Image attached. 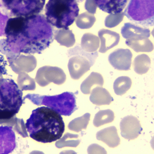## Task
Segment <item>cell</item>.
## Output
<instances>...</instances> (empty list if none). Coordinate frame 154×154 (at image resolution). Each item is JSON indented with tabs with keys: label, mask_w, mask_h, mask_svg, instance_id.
Returning a JSON list of instances; mask_svg holds the SVG:
<instances>
[{
	"label": "cell",
	"mask_w": 154,
	"mask_h": 154,
	"mask_svg": "<svg viewBox=\"0 0 154 154\" xmlns=\"http://www.w3.org/2000/svg\"><path fill=\"white\" fill-rule=\"evenodd\" d=\"M26 99L37 105H44L65 116H69L77 109L76 97L72 92L53 96L28 94L23 98V102Z\"/></svg>",
	"instance_id": "obj_5"
},
{
	"label": "cell",
	"mask_w": 154,
	"mask_h": 154,
	"mask_svg": "<svg viewBox=\"0 0 154 154\" xmlns=\"http://www.w3.org/2000/svg\"><path fill=\"white\" fill-rule=\"evenodd\" d=\"M2 75H0V78L3 77Z\"/></svg>",
	"instance_id": "obj_37"
},
{
	"label": "cell",
	"mask_w": 154,
	"mask_h": 154,
	"mask_svg": "<svg viewBox=\"0 0 154 154\" xmlns=\"http://www.w3.org/2000/svg\"><path fill=\"white\" fill-rule=\"evenodd\" d=\"M100 40L98 37L91 33H86L81 39V48L88 52L97 51L99 47Z\"/></svg>",
	"instance_id": "obj_22"
},
{
	"label": "cell",
	"mask_w": 154,
	"mask_h": 154,
	"mask_svg": "<svg viewBox=\"0 0 154 154\" xmlns=\"http://www.w3.org/2000/svg\"><path fill=\"white\" fill-rule=\"evenodd\" d=\"M69 55H74L69 61V71L71 78L74 80H79L90 69L98 57L97 52L92 53L83 50L79 46L68 51Z\"/></svg>",
	"instance_id": "obj_7"
},
{
	"label": "cell",
	"mask_w": 154,
	"mask_h": 154,
	"mask_svg": "<svg viewBox=\"0 0 154 154\" xmlns=\"http://www.w3.org/2000/svg\"><path fill=\"white\" fill-rule=\"evenodd\" d=\"M79 137L78 135L66 133L63 137L56 142V147L58 148L65 147H76L80 143V140L78 139Z\"/></svg>",
	"instance_id": "obj_27"
},
{
	"label": "cell",
	"mask_w": 154,
	"mask_h": 154,
	"mask_svg": "<svg viewBox=\"0 0 154 154\" xmlns=\"http://www.w3.org/2000/svg\"><path fill=\"white\" fill-rule=\"evenodd\" d=\"M132 84V80L129 77L125 76L119 77L114 82L113 85L114 91L118 96H122L130 89Z\"/></svg>",
	"instance_id": "obj_26"
},
{
	"label": "cell",
	"mask_w": 154,
	"mask_h": 154,
	"mask_svg": "<svg viewBox=\"0 0 154 154\" xmlns=\"http://www.w3.org/2000/svg\"><path fill=\"white\" fill-rule=\"evenodd\" d=\"M90 100L94 105L101 106L109 105L114 101V99L106 89L101 86H97L91 91Z\"/></svg>",
	"instance_id": "obj_18"
},
{
	"label": "cell",
	"mask_w": 154,
	"mask_h": 154,
	"mask_svg": "<svg viewBox=\"0 0 154 154\" xmlns=\"http://www.w3.org/2000/svg\"><path fill=\"white\" fill-rule=\"evenodd\" d=\"M46 0H1L9 16L27 17L39 14L44 8Z\"/></svg>",
	"instance_id": "obj_8"
},
{
	"label": "cell",
	"mask_w": 154,
	"mask_h": 154,
	"mask_svg": "<svg viewBox=\"0 0 154 154\" xmlns=\"http://www.w3.org/2000/svg\"><path fill=\"white\" fill-rule=\"evenodd\" d=\"M88 154H106V151L100 146L94 144L90 146L88 149Z\"/></svg>",
	"instance_id": "obj_32"
},
{
	"label": "cell",
	"mask_w": 154,
	"mask_h": 154,
	"mask_svg": "<svg viewBox=\"0 0 154 154\" xmlns=\"http://www.w3.org/2000/svg\"><path fill=\"white\" fill-rule=\"evenodd\" d=\"M7 61L5 59L3 55L0 54V75H7V71L6 67L7 66Z\"/></svg>",
	"instance_id": "obj_34"
},
{
	"label": "cell",
	"mask_w": 154,
	"mask_h": 154,
	"mask_svg": "<svg viewBox=\"0 0 154 154\" xmlns=\"http://www.w3.org/2000/svg\"><path fill=\"white\" fill-rule=\"evenodd\" d=\"M100 41L99 52L105 53L110 49L117 46L120 40V35L116 32L101 29L98 32Z\"/></svg>",
	"instance_id": "obj_15"
},
{
	"label": "cell",
	"mask_w": 154,
	"mask_h": 154,
	"mask_svg": "<svg viewBox=\"0 0 154 154\" xmlns=\"http://www.w3.org/2000/svg\"><path fill=\"white\" fill-rule=\"evenodd\" d=\"M54 36L55 39L61 46L70 48L75 43V34L69 29L56 30L54 31Z\"/></svg>",
	"instance_id": "obj_19"
},
{
	"label": "cell",
	"mask_w": 154,
	"mask_h": 154,
	"mask_svg": "<svg viewBox=\"0 0 154 154\" xmlns=\"http://www.w3.org/2000/svg\"><path fill=\"white\" fill-rule=\"evenodd\" d=\"M96 20V17L93 14L85 12L78 15L76 19V24L80 29H88L93 26Z\"/></svg>",
	"instance_id": "obj_30"
},
{
	"label": "cell",
	"mask_w": 154,
	"mask_h": 154,
	"mask_svg": "<svg viewBox=\"0 0 154 154\" xmlns=\"http://www.w3.org/2000/svg\"><path fill=\"white\" fill-rule=\"evenodd\" d=\"M150 143H151V145L152 148L154 150V136L152 137V140H151Z\"/></svg>",
	"instance_id": "obj_35"
},
{
	"label": "cell",
	"mask_w": 154,
	"mask_h": 154,
	"mask_svg": "<svg viewBox=\"0 0 154 154\" xmlns=\"http://www.w3.org/2000/svg\"><path fill=\"white\" fill-rule=\"evenodd\" d=\"M0 124L11 127L23 137H29L24 121L23 119L17 118L15 116L9 120H0Z\"/></svg>",
	"instance_id": "obj_24"
},
{
	"label": "cell",
	"mask_w": 154,
	"mask_h": 154,
	"mask_svg": "<svg viewBox=\"0 0 154 154\" xmlns=\"http://www.w3.org/2000/svg\"><path fill=\"white\" fill-rule=\"evenodd\" d=\"M128 0H94L100 10L109 14L120 13L126 6Z\"/></svg>",
	"instance_id": "obj_16"
},
{
	"label": "cell",
	"mask_w": 154,
	"mask_h": 154,
	"mask_svg": "<svg viewBox=\"0 0 154 154\" xmlns=\"http://www.w3.org/2000/svg\"><path fill=\"white\" fill-rule=\"evenodd\" d=\"M7 61L13 71L16 74H19L22 72H31L37 67V59L33 55L25 56L20 54L15 58Z\"/></svg>",
	"instance_id": "obj_12"
},
{
	"label": "cell",
	"mask_w": 154,
	"mask_h": 154,
	"mask_svg": "<svg viewBox=\"0 0 154 154\" xmlns=\"http://www.w3.org/2000/svg\"><path fill=\"white\" fill-rule=\"evenodd\" d=\"M96 137L98 140L102 141L111 148H115L120 144V138L115 126L107 127L99 131Z\"/></svg>",
	"instance_id": "obj_17"
},
{
	"label": "cell",
	"mask_w": 154,
	"mask_h": 154,
	"mask_svg": "<svg viewBox=\"0 0 154 154\" xmlns=\"http://www.w3.org/2000/svg\"><path fill=\"white\" fill-rule=\"evenodd\" d=\"M151 64V59L149 56L145 54L138 55L134 60V70L139 75L146 74L149 71Z\"/></svg>",
	"instance_id": "obj_23"
},
{
	"label": "cell",
	"mask_w": 154,
	"mask_h": 154,
	"mask_svg": "<svg viewBox=\"0 0 154 154\" xmlns=\"http://www.w3.org/2000/svg\"><path fill=\"white\" fill-rule=\"evenodd\" d=\"M54 31L43 14L12 17L5 29L6 39L0 40V52L7 60L21 53L41 54L53 42Z\"/></svg>",
	"instance_id": "obj_1"
},
{
	"label": "cell",
	"mask_w": 154,
	"mask_h": 154,
	"mask_svg": "<svg viewBox=\"0 0 154 154\" xmlns=\"http://www.w3.org/2000/svg\"><path fill=\"white\" fill-rule=\"evenodd\" d=\"M120 128L122 137L129 141L138 137L143 131L140 121L133 116L124 118L120 122Z\"/></svg>",
	"instance_id": "obj_11"
},
{
	"label": "cell",
	"mask_w": 154,
	"mask_h": 154,
	"mask_svg": "<svg viewBox=\"0 0 154 154\" xmlns=\"http://www.w3.org/2000/svg\"><path fill=\"white\" fill-rule=\"evenodd\" d=\"M121 33L124 39L130 40L143 39L149 38L151 35L150 29L131 23L124 24L121 28Z\"/></svg>",
	"instance_id": "obj_14"
},
{
	"label": "cell",
	"mask_w": 154,
	"mask_h": 154,
	"mask_svg": "<svg viewBox=\"0 0 154 154\" xmlns=\"http://www.w3.org/2000/svg\"><path fill=\"white\" fill-rule=\"evenodd\" d=\"M125 43L137 52H151L154 49L153 44L148 38L142 40L126 39Z\"/></svg>",
	"instance_id": "obj_21"
},
{
	"label": "cell",
	"mask_w": 154,
	"mask_h": 154,
	"mask_svg": "<svg viewBox=\"0 0 154 154\" xmlns=\"http://www.w3.org/2000/svg\"><path fill=\"white\" fill-rule=\"evenodd\" d=\"M25 125L31 138L43 143L59 140L65 132V123L61 115L46 107L33 110Z\"/></svg>",
	"instance_id": "obj_2"
},
{
	"label": "cell",
	"mask_w": 154,
	"mask_h": 154,
	"mask_svg": "<svg viewBox=\"0 0 154 154\" xmlns=\"http://www.w3.org/2000/svg\"><path fill=\"white\" fill-rule=\"evenodd\" d=\"M23 92L12 79L0 78V120L16 115L23 104Z\"/></svg>",
	"instance_id": "obj_4"
},
{
	"label": "cell",
	"mask_w": 154,
	"mask_h": 154,
	"mask_svg": "<svg viewBox=\"0 0 154 154\" xmlns=\"http://www.w3.org/2000/svg\"><path fill=\"white\" fill-rule=\"evenodd\" d=\"M19 88L22 90H33L36 89V83L34 79L30 77L26 72L19 73L17 78Z\"/></svg>",
	"instance_id": "obj_29"
},
{
	"label": "cell",
	"mask_w": 154,
	"mask_h": 154,
	"mask_svg": "<svg viewBox=\"0 0 154 154\" xmlns=\"http://www.w3.org/2000/svg\"><path fill=\"white\" fill-rule=\"evenodd\" d=\"M66 80V76L62 69L49 66L40 68L35 77L36 82L42 87L46 86L51 82L58 85H62Z\"/></svg>",
	"instance_id": "obj_9"
},
{
	"label": "cell",
	"mask_w": 154,
	"mask_h": 154,
	"mask_svg": "<svg viewBox=\"0 0 154 154\" xmlns=\"http://www.w3.org/2000/svg\"><path fill=\"white\" fill-rule=\"evenodd\" d=\"M124 15V13L122 12L116 14H109L105 19V26L109 28L116 27L123 21Z\"/></svg>",
	"instance_id": "obj_31"
},
{
	"label": "cell",
	"mask_w": 154,
	"mask_h": 154,
	"mask_svg": "<svg viewBox=\"0 0 154 154\" xmlns=\"http://www.w3.org/2000/svg\"><path fill=\"white\" fill-rule=\"evenodd\" d=\"M115 119V115L110 109L100 110L95 115L93 120V124L96 127H100L106 124L113 122Z\"/></svg>",
	"instance_id": "obj_25"
},
{
	"label": "cell",
	"mask_w": 154,
	"mask_h": 154,
	"mask_svg": "<svg viewBox=\"0 0 154 154\" xmlns=\"http://www.w3.org/2000/svg\"><path fill=\"white\" fill-rule=\"evenodd\" d=\"M124 13L135 24L146 28L154 26V0H130Z\"/></svg>",
	"instance_id": "obj_6"
},
{
	"label": "cell",
	"mask_w": 154,
	"mask_h": 154,
	"mask_svg": "<svg viewBox=\"0 0 154 154\" xmlns=\"http://www.w3.org/2000/svg\"><path fill=\"white\" fill-rule=\"evenodd\" d=\"M103 84L104 79L102 75L97 72H92L82 83L81 90L83 94L88 95L93 86L97 85L102 87Z\"/></svg>",
	"instance_id": "obj_20"
},
{
	"label": "cell",
	"mask_w": 154,
	"mask_h": 154,
	"mask_svg": "<svg viewBox=\"0 0 154 154\" xmlns=\"http://www.w3.org/2000/svg\"><path fill=\"white\" fill-rule=\"evenodd\" d=\"M152 34L154 38V29H153L152 31Z\"/></svg>",
	"instance_id": "obj_36"
},
{
	"label": "cell",
	"mask_w": 154,
	"mask_h": 154,
	"mask_svg": "<svg viewBox=\"0 0 154 154\" xmlns=\"http://www.w3.org/2000/svg\"><path fill=\"white\" fill-rule=\"evenodd\" d=\"M133 54L128 49H119L109 54L108 60L112 67L119 71L130 70Z\"/></svg>",
	"instance_id": "obj_10"
},
{
	"label": "cell",
	"mask_w": 154,
	"mask_h": 154,
	"mask_svg": "<svg viewBox=\"0 0 154 154\" xmlns=\"http://www.w3.org/2000/svg\"><path fill=\"white\" fill-rule=\"evenodd\" d=\"M79 11L76 0H49L45 6L47 21L58 29H69Z\"/></svg>",
	"instance_id": "obj_3"
},
{
	"label": "cell",
	"mask_w": 154,
	"mask_h": 154,
	"mask_svg": "<svg viewBox=\"0 0 154 154\" xmlns=\"http://www.w3.org/2000/svg\"><path fill=\"white\" fill-rule=\"evenodd\" d=\"M91 115L86 113L80 117L72 120L68 125V128L71 131L79 133L82 129H86L90 120Z\"/></svg>",
	"instance_id": "obj_28"
},
{
	"label": "cell",
	"mask_w": 154,
	"mask_h": 154,
	"mask_svg": "<svg viewBox=\"0 0 154 154\" xmlns=\"http://www.w3.org/2000/svg\"><path fill=\"white\" fill-rule=\"evenodd\" d=\"M12 127H0V154L12 152L16 147L15 135Z\"/></svg>",
	"instance_id": "obj_13"
},
{
	"label": "cell",
	"mask_w": 154,
	"mask_h": 154,
	"mask_svg": "<svg viewBox=\"0 0 154 154\" xmlns=\"http://www.w3.org/2000/svg\"><path fill=\"white\" fill-rule=\"evenodd\" d=\"M97 5L94 0H86L85 4V9L89 13L94 14L97 11Z\"/></svg>",
	"instance_id": "obj_33"
}]
</instances>
